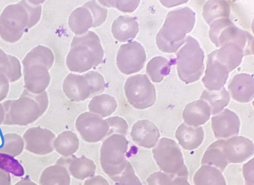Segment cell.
<instances>
[{
    "label": "cell",
    "instance_id": "277c9868",
    "mask_svg": "<svg viewBox=\"0 0 254 185\" xmlns=\"http://www.w3.org/2000/svg\"><path fill=\"white\" fill-rule=\"evenodd\" d=\"M176 56L177 70L180 79L187 84L199 80L205 68L204 53L199 42L191 36H187L184 46Z\"/></svg>",
    "mask_w": 254,
    "mask_h": 185
},
{
    "label": "cell",
    "instance_id": "d4e9b609",
    "mask_svg": "<svg viewBox=\"0 0 254 185\" xmlns=\"http://www.w3.org/2000/svg\"><path fill=\"white\" fill-rule=\"evenodd\" d=\"M139 31V24L133 17L120 16L112 25V33L116 40L120 42H130Z\"/></svg>",
    "mask_w": 254,
    "mask_h": 185
},
{
    "label": "cell",
    "instance_id": "7dc6e473",
    "mask_svg": "<svg viewBox=\"0 0 254 185\" xmlns=\"http://www.w3.org/2000/svg\"><path fill=\"white\" fill-rule=\"evenodd\" d=\"M190 185V184L188 182L187 179L176 178L173 180V185Z\"/></svg>",
    "mask_w": 254,
    "mask_h": 185
},
{
    "label": "cell",
    "instance_id": "5bb4252c",
    "mask_svg": "<svg viewBox=\"0 0 254 185\" xmlns=\"http://www.w3.org/2000/svg\"><path fill=\"white\" fill-rule=\"evenodd\" d=\"M55 138L51 130L39 126L28 128L23 136L25 149L40 156L54 152Z\"/></svg>",
    "mask_w": 254,
    "mask_h": 185
},
{
    "label": "cell",
    "instance_id": "9c48e42d",
    "mask_svg": "<svg viewBox=\"0 0 254 185\" xmlns=\"http://www.w3.org/2000/svg\"><path fill=\"white\" fill-rule=\"evenodd\" d=\"M29 29V16L24 1L7 5L0 15V37L15 44Z\"/></svg>",
    "mask_w": 254,
    "mask_h": 185
},
{
    "label": "cell",
    "instance_id": "ffe728a7",
    "mask_svg": "<svg viewBox=\"0 0 254 185\" xmlns=\"http://www.w3.org/2000/svg\"><path fill=\"white\" fill-rule=\"evenodd\" d=\"M56 163L65 166L68 173L76 179L84 180L93 177L96 174L95 163L84 156L80 158L74 156L64 157L60 158Z\"/></svg>",
    "mask_w": 254,
    "mask_h": 185
},
{
    "label": "cell",
    "instance_id": "603a6c76",
    "mask_svg": "<svg viewBox=\"0 0 254 185\" xmlns=\"http://www.w3.org/2000/svg\"><path fill=\"white\" fill-rule=\"evenodd\" d=\"M210 115V108L208 103L200 100L189 103L185 107L183 117L185 123L188 125L199 127L208 121Z\"/></svg>",
    "mask_w": 254,
    "mask_h": 185
},
{
    "label": "cell",
    "instance_id": "2e32d148",
    "mask_svg": "<svg viewBox=\"0 0 254 185\" xmlns=\"http://www.w3.org/2000/svg\"><path fill=\"white\" fill-rule=\"evenodd\" d=\"M240 121L239 116L229 109L212 118V128L216 139H228L239 134Z\"/></svg>",
    "mask_w": 254,
    "mask_h": 185
},
{
    "label": "cell",
    "instance_id": "74e56055",
    "mask_svg": "<svg viewBox=\"0 0 254 185\" xmlns=\"http://www.w3.org/2000/svg\"><path fill=\"white\" fill-rule=\"evenodd\" d=\"M114 182H116L115 185H142L139 179L135 175L131 163L128 161L122 174Z\"/></svg>",
    "mask_w": 254,
    "mask_h": 185
},
{
    "label": "cell",
    "instance_id": "8fae6325",
    "mask_svg": "<svg viewBox=\"0 0 254 185\" xmlns=\"http://www.w3.org/2000/svg\"><path fill=\"white\" fill-rule=\"evenodd\" d=\"M124 90L128 102L136 109H148L156 102V88L146 74L128 77Z\"/></svg>",
    "mask_w": 254,
    "mask_h": 185
},
{
    "label": "cell",
    "instance_id": "f35d334b",
    "mask_svg": "<svg viewBox=\"0 0 254 185\" xmlns=\"http://www.w3.org/2000/svg\"><path fill=\"white\" fill-rule=\"evenodd\" d=\"M110 126L108 133L109 136L114 134H121L125 136L127 135L128 126L127 123L124 119L115 116L106 119Z\"/></svg>",
    "mask_w": 254,
    "mask_h": 185
},
{
    "label": "cell",
    "instance_id": "d590c367",
    "mask_svg": "<svg viewBox=\"0 0 254 185\" xmlns=\"http://www.w3.org/2000/svg\"><path fill=\"white\" fill-rule=\"evenodd\" d=\"M25 147L23 137L16 133H7L3 136V144L0 147V153L15 157L23 152Z\"/></svg>",
    "mask_w": 254,
    "mask_h": 185
},
{
    "label": "cell",
    "instance_id": "3957f363",
    "mask_svg": "<svg viewBox=\"0 0 254 185\" xmlns=\"http://www.w3.org/2000/svg\"><path fill=\"white\" fill-rule=\"evenodd\" d=\"M104 51L100 38L92 32L75 36L71 44L66 63L72 72L83 73L98 66L103 61Z\"/></svg>",
    "mask_w": 254,
    "mask_h": 185
},
{
    "label": "cell",
    "instance_id": "836d02e7",
    "mask_svg": "<svg viewBox=\"0 0 254 185\" xmlns=\"http://www.w3.org/2000/svg\"><path fill=\"white\" fill-rule=\"evenodd\" d=\"M194 185H227L222 172L217 168L203 165L193 177Z\"/></svg>",
    "mask_w": 254,
    "mask_h": 185
},
{
    "label": "cell",
    "instance_id": "e575fe53",
    "mask_svg": "<svg viewBox=\"0 0 254 185\" xmlns=\"http://www.w3.org/2000/svg\"><path fill=\"white\" fill-rule=\"evenodd\" d=\"M230 15V6L226 1H208L203 8V18L208 25L219 19H229Z\"/></svg>",
    "mask_w": 254,
    "mask_h": 185
},
{
    "label": "cell",
    "instance_id": "52a82bcc",
    "mask_svg": "<svg viewBox=\"0 0 254 185\" xmlns=\"http://www.w3.org/2000/svg\"><path fill=\"white\" fill-rule=\"evenodd\" d=\"M209 25L210 40L217 47L227 43H233L243 50L244 57L254 54V37L249 32L237 27L230 19H219Z\"/></svg>",
    "mask_w": 254,
    "mask_h": 185
},
{
    "label": "cell",
    "instance_id": "6da1fadb",
    "mask_svg": "<svg viewBox=\"0 0 254 185\" xmlns=\"http://www.w3.org/2000/svg\"><path fill=\"white\" fill-rule=\"evenodd\" d=\"M195 13L188 7L171 11L156 36V45L165 53H175L185 42L194 27Z\"/></svg>",
    "mask_w": 254,
    "mask_h": 185
},
{
    "label": "cell",
    "instance_id": "9a60e30c",
    "mask_svg": "<svg viewBox=\"0 0 254 185\" xmlns=\"http://www.w3.org/2000/svg\"><path fill=\"white\" fill-rule=\"evenodd\" d=\"M223 150L229 163H241L253 156L254 145L247 137L235 136L224 141Z\"/></svg>",
    "mask_w": 254,
    "mask_h": 185
},
{
    "label": "cell",
    "instance_id": "1f68e13d",
    "mask_svg": "<svg viewBox=\"0 0 254 185\" xmlns=\"http://www.w3.org/2000/svg\"><path fill=\"white\" fill-rule=\"evenodd\" d=\"M117 107L118 103L115 98L106 94L94 97L88 105L90 113L100 116L102 118L109 117L115 113Z\"/></svg>",
    "mask_w": 254,
    "mask_h": 185
},
{
    "label": "cell",
    "instance_id": "60d3db41",
    "mask_svg": "<svg viewBox=\"0 0 254 185\" xmlns=\"http://www.w3.org/2000/svg\"><path fill=\"white\" fill-rule=\"evenodd\" d=\"M146 182L148 185H172L173 179L164 173L157 172L150 175Z\"/></svg>",
    "mask_w": 254,
    "mask_h": 185
},
{
    "label": "cell",
    "instance_id": "ac0fdd59",
    "mask_svg": "<svg viewBox=\"0 0 254 185\" xmlns=\"http://www.w3.org/2000/svg\"><path fill=\"white\" fill-rule=\"evenodd\" d=\"M49 70L44 66H32L23 68L24 88L34 94L46 91L51 81Z\"/></svg>",
    "mask_w": 254,
    "mask_h": 185
},
{
    "label": "cell",
    "instance_id": "7a4b0ae2",
    "mask_svg": "<svg viewBox=\"0 0 254 185\" xmlns=\"http://www.w3.org/2000/svg\"><path fill=\"white\" fill-rule=\"evenodd\" d=\"M5 111L3 124L8 126H27L41 117L49 106V97L45 91L34 94L25 89L18 100L2 103Z\"/></svg>",
    "mask_w": 254,
    "mask_h": 185
},
{
    "label": "cell",
    "instance_id": "8d00e7d4",
    "mask_svg": "<svg viewBox=\"0 0 254 185\" xmlns=\"http://www.w3.org/2000/svg\"><path fill=\"white\" fill-rule=\"evenodd\" d=\"M0 170L15 177H23L25 174L24 167L14 157L5 153H0Z\"/></svg>",
    "mask_w": 254,
    "mask_h": 185
},
{
    "label": "cell",
    "instance_id": "8992f818",
    "mask_svg": "<svg viewBox=\"0 0 254 185\" xmlns=\"http://www.w3.org/2000/svg\"><path fill=\"white\" fill-rule=\"evenodd\" d=\"M63 91L71 102L83 101L104 92L106 83L100 73L90 71L83 75L70 73L64 79Z\"/></svg>",
    "mask_w": 254,
    "mask_h": 185
},
{
    "label": "cell",
    "instance_id": "b9f144b4",
    "mask_svg": "<svg viewBox=\"0 0 254 185\" xmlns=\"http://www.w3.org/2000/svg\"><path fill=\"white\" fill-rule=\"evenodd\" d=\"M254 159L245 164L243 166V175L246 185L254 184Z\"/></svg>",
    "mask_w": 254,
    "mask_h": 185
},
{
    "label": "cell",
    "instance_id": "4dcf8cb0",
    "mask_svg": "<svg viewBox=\"0 0 254 185\" xmlns=\"http://www.w3.org/2000/svg\"><path fill=\"white\" fill-rule=\"evenodd\" d=\"M54 149L63 157H67L75 153L79 147V140L74 132L64 131L56 137Z\"/></svg>",
    "mask_w": 254,
    "mask_h": 185
},
{
    "label": "cell",
    "instance_id": "7402d4cb",
    "mask_svg": "<svg viewBox=\"0 0 254 185\" xmlns=\"http://www.w3.org/2000/svg\"><path fill=\"white\" fill-rule=\"evenodd\" d=\"M211 54L215 60L227 68L229 72L240 65L244 57L243 50L233 43H227Z\"/></svg>",
    "mask_w": 254,
    "mask_h": 185
},
{
    "label": "cell",
    "instance_id": "f6af8a7d",
    "mask_svg": "<svg viewBox=\"0 0 254 185\" xmlns=\"http://www.w3.org/2000/svg\"><path fill=\"white\" fill-rule=\"evenodd\" d=\"M0 185H11L10 174L1 170H0Z\"/></svg>",
    "mask_w": 254,
    "mask_h": 185
},
{
    "label": "cell",
    "instance_id": "4316f807",
    "mask_svg": "<svg viewBox=\"0 0 254 185\" xmlns=\"http://www.w3.org/2000/svg\"><path fill=\"white\" fill-rule=\"evenodd\" d=\"M70 175L66 167L56 163L44 171L40 179V185H70Z\"/></svg>",
    "mask_w": 254,
    "mask_h": 185
},
{
    "label": "cell",
    "instance_id": "bcb514c9",
    "mask_svg": "<svg viewBox=\"0 0 254 185\" xmlns=\"http://www.w3.org/2000/svg\"><path fill=\"white\" fill-rule=\"evenodd\" d=\"M166 7H170L176 6L179 4L187 3L188 1H160Z\"/></svg>",
    "mask_w": 254,
    "mask_h": 185
},
{
    "label": "cell",
    "instance_id": "681fc988",
    "mask_svg": "<svg viewBox=\"0 0 254 185\" xmlns=\"http://www.w3.org/2000/svg\"><path fill=\"white\" fill-rule=\"evenodd\" d=\"M4 119H5V111H4L2 103H0V125L3 124Z\"/></svg>",
    "mask_w": 254,
    "mask_h": 185
},
{
    "label": "cell",
    "instance_id": "30bf717a",
    "mask_svg": "<svg viewBox=\"0 0 254 185\" xmlns=\"http://www.w3.org/2000/svg\"><path fill=\"white\" fill-rule=\"evenodd\" d=\"M107 14L108 10L99 5L96 1H88L73 11L68 19V26L76 36L82 35L90 28L102 25Z\"/></svg>",
    "mask_w": 254,
    "mask_h": 185
},
{
    "label": "cell",
    "instance_id": "ab89813d",
    "mask_svg": "<svg viewBox=\"0 0 254 185\" xmlns=\"http://www.w3.org/2000/svg\"><path fill=\"white\" fill-rule=\"evenodd\" d=\"M103 5L108 7H116L124 12L134 11L140 1H99Z\"/></svg>",
    "mask_w": 254,
    "mask_h": 185
},
{
    "label": "cell",
    "instance_id": "4fadbf2b",
    "mask_svg": "<svg viewBox=\"0 0 254 185\" xmlns=\"http://www.w3.org/2000/svg\"><path fill=\"white\" fill-rule=\"evenodd\" d=\"M75 126L82 139L88 143H97L108 135L110 126L100 116L89 112L77 118Z\"/></svg>",
    "mask_w": 254,
    "mask_h": 185
},
{
    "label": "cell",
    "instance_id": "5b68a950",
    "mask_svg": "<svg viewBox=\"0 0 254 185\" xmlns=\"http://www.w3.org/2000/svg\"><path fill=\"white\" fill-rule=\"evenodd\" d=\"M128 141L123 135L107 136L101 148L100 162L103 171L114 181L126 169L128 161L126 154Z\"/></svg>",
    "mask_w": 254,
    "mask_h": 185
},
{
    "label": "cell",
    "instance_id": "c3c4849f",
    "mask_svg": "<svg viewBox=\"0 0 254 185\" xmlns=\"http://www.w3.org/2000/svg\"><path fill=\"white\" fill-rule=\"evenodd\" d=\"M15 185H37L28 178H24L19 181Z\"/></svg>",
    "mask_w": 254,
    "mask_h": 185
},
{
    "label": "cell",
    "instance_id": "d6a6232c",
    "mask_svg": "<svg viewBox=\"0 0 254 185\" xmlns=\"http://www.w3.org/2000/svg\"><path fill=\"white\" fill-rule=\"evenodd\" d=\"M0 72L7 77L10 83H14L22 76L19 60L11 55L6 54L0 49Z\"/></svg>",
    "mask_w": 254,
    "mask_h": 185
},
{
    "label": "cell",
    "instance_id": "83f0119b",
    "mask_svg": "<svg viewBox=\"0 0 254 185\" xmlns=\"http://www.w3.org/2000/svg\"><path fill=\"white\" fill-rule=\"evenodd\" d=\"M225 140L214 142L206 150L201 160V165H209L217 168L222 173L230 164L224 154L223 145Z\"/></svg>",
    "mask_w": 254,
    "mask_h": 185
},
{
    "label": "cell",
    "instance_id": "44dd1931",
    "mask_svg": "<svg viewBox=\"0 0 254 185\" xmlns=\"http://www.w3.org/2000/svg\"><path fill=\"white\" fill-rule=\"evenodd\" d=\"M231 97L237 102L248 103L254 96V79L253 75L248 74H237L229 85Z\"/></svg>",
    "mask_w": 254,
    "mask_h": 185
},
{
    "label": "cell",
    "instance_id": "ee69618b",
    "mask_svg": "<svg viewBox=\"0 0 254 185\" xmlns=\"http://www.w3.org/2000/svg\"><path fill=\"white\" fill-rule=\"evenodd\" d=\"M84 185H110L108 182L102 176H93L85 181Z\"/></svg>",
    "mask_w": 254,
    "mask_h": 185
},
{
    "label": "cell",
    "instance_id": "7c38bea8",
    "mask_svg": "<svg viewBox=\"0 0 254 185\" xmlns=\"http://www.w3.org/2000/svg\"><path fill=\"white\" fill-rule=\"evenodd\" d=\"M146 60L144 47L139 43L133 41L120 46L116 64L120 72L128 75L143 69Z\"/></svg>",
    "mask_w": 254,
    "mask_h": 185
},
{
    "label": "cell",
    "instance_id": "f546056e",
    "mask_svg": "<svg viewBox=\"0 0 254 185\" xmlns=\"http://www.w3.org/2000/svg\"><path fill=\"white\" fill-rule=\"evenodd\" d=\"M208 103L211 111V115H217L220 113L225 107L229 104L230 96L225 88H223L217 91H210L204 90L200 98Z\"/></svg>",
    "mask_w": 254,
    "mask_h": 185
},
{
    "label": "cell",
    "instance_id": "7bdbcfd3",
    "mask_svg": "<svg viewBox=\"0 0 254 185\" xmlns=\"http://www.w3.org/2000/svg\"><path fill=\"white\" fill-rule=\"evenodd\" d=\"M10 89V81L3 73L0 72V102L5 100Z\"/></svg>",
    "mask_w": 254,
    "mask_h": 185
},
{
    "label": "cell",
    "instance_id": "484cf974",
    "mask_svg": "<svg viewBox=\"0 0 254 185\" xmlns=\"http://www.w3.org/2000/svg\"><path fill=\"white\" fill-rule=\"evenodd\" d=\"M54 59V54L51 49L44 46H38L26 55L22 61L23 67L42 66L49 70L53 65Z\"/></svg>",
    "mask_w": 254,
    "mask_h": 185
},
{
    "label": "cell",
    "instance_id": "e0dca14e",
    "mask_svg": "<svg viewBox=\"0 0 254 185\" xmlns=\"http://www.w3.org/2000/svg\"><path fill=\"white\" fill-rule=\"evenodd\" d=\"M229 73L227 68L215 60L210 53L208 55L206 69L202 82L210 91H217L223 88Z\"/></svg>",
    "mask_w": 254,
    "mask_h": 185
},
{
    "label": "cell",
    "instance_id": "ba28073f",
    "mask_svg": "<svg viewBox=\"0 0 254 185\" xmlns=\"http://www.w3.org/2000/svg\"><path fill=\"white\" fill-rule=\"evenodd\" d=\"M157 165L172 179H188L189 173L185 166L182 150L173 140L163 137L152 150Z\"/></svg>",
    "mask_w": 254,
    "mask_h": 185
},
{
    "label": "cell",
    "instance_id": "cb8c5ba5",
    "mask_svg": "<svg viewBox=\"0 0 254 185\" xmlns=\"http://www.w3.org/2000/svg\"><path fill=\"white\" fill-rule=\"evenodd\" d=\"M181 147L187 150L199 148L203 143L204 132L202 127H193L183 123L177 129L175 134Z\"/></svg>",
    "mask_w": 254,
    "mask_h": 185
},
{
    "label": "cell",
    "instance_id": "f1b7e54d",
    "mask_svg": "<svg viewBox=\"0 0 254 185\" xmlns=\"http://www.w3.org/2000/svg\"><path fill=\"white\" fill-rule=\"evenodd\" d=\"M176 63V59L168 60L162 57L153 58L148 63L146 72L154 83H160L170 74L171 66Z\"/></svg>",
    "mask_w": 254,
    "mask_h": 185
},
{
    "label": "cell",
    "instance_id": "d6986e66",
    "mask_svg": "<svg viewBox=\"0 0 254 185\" xmlns=\"http://www.w3.org/2000/svg\"><path fill=\"white\" fill-rule=\"evenodd\" d=\"M131 137L139 147L149 149L157 144L160 133L153 123L148 120H139L133 124Z\"/></svg>",
    "mask_w": 254,
    "mask_h": 185
}]
</instances>
